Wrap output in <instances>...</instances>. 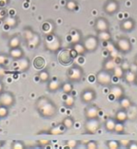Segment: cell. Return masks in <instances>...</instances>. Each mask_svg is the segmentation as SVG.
Masks as SVG:
<instances>
[{
    "mask_svg": "<svg viewBox=\"0 0 137 149\" xmlns=\"http://www.w3.org/2000/svg\"><path fill=\"white\" fill-rule=\"evenodd\" d=\"M127 113H128L129 119L135 120L137 117V106L133 104L129 109H127Z\"/></svg>",
    "mask_w": 137,
    "mask_h": 149,
    "instance_id": "d590c367",
    "label": "cell"
},
{
    "mask_svg": "<svg viewBox=\"0 0 137 149\" xmlns=\"http://www.w3.org/2000/svg\"><path fill=\"white\" fill-rule=\"evenodd\" d=\"M16 61H17V64L15 65V69L17 72H25L26 70L29 69V67L31 65V62L28 58L23 57Z\"/></svg>",
    "mask_w": 137,
    "mask_h": 149,
    "instance_id": "2e32d148",
    "label": "cell"
},
{
    "mask_svg": "<svg viewBox=\"0 0 137 149\" xmlns=\"http://www.w3.org/2000/svg\"><path fill=\"white\" fill-rule=\"evenodd\" d=\"M96 97H97L96 92L93 88H86L80 93V100L82 103L85 104L92 103L93 101L95 100Z\"/></svg>",
    "mask_w": 137,
    "mask_h": 149,
    "instance_id": "9c48e42d",
    "label": "cell"
},
{
    "mask_svg": "<svg viewBox=\"0 0 137 149\" xmlns=\"http://www.w3.org/2000/svg\"><path fill=\"white\" fill-rule=\"evenodd\" d=\"M3 22L5 25H7L10 28H15L18 24V18L14 15L8 14V16L3 20Z\"/></svg>",
    "mask_w": 137,
    "mask_h": 149,
    "instance_id": "ac0fdd59",
    "label": "cell"
},
{
    "mask_svg": "<svg viewBox=\"0 0 137 149\" xmlns=\"http://www.w3.org/2000/svg\"><path fill=\"white\" fill-rule=\"evenodd\" d=\"M124 72H125V71L122 69V67L121 66V65H115V67L114 68V70H113V72H112V73L117 78V79H122L123 78V76H124Z\"/></svg>",
    "mask_w": 137,
    "mask_h": 149,
    "instance_id": "8d00e7d4",
    "label": "cell"
},
{
    "mask_svg": "<svg viewBox=\"0 0 137 149\" xmlns=\"http://www.w3.org/2000/svg\"><path fill=\"white\" fill-rule=\"evenodd\" d=\"M94 30L98 31L109 30V22L104 17H98L94 21Z\"/></svg>",
    "mask_w": 137,
    "mask_h": 149,
    "instance_id": "4fadbf2b",
    "label": "cell"
},
{
    "mask_svg": "<svg viewBox=\"0 0 137 149\" xmlns=\"http://www.w3.org/2000/svg\"><path fill=\"white\" fill-rule=\"evenodd\" d=\"M34 107L38 113L45 119L54 118L58 113L56 104L46 96H41L38 98Z\"/></svg>",
    "mask_w": 137,
    "mask_h": 149,
    "instance_id": "6da1fadb",
    "label": "cell"
},
{
    "mask_svg": "<svg viewBox=\"0 0 137 149\" xmlns=\"http://www.w3.org/2000/svg\"><path fill=\"white\" fill-rule=\"evenodd\" d=\"M116 134H124L125 132V125L123 122H119V121H116V124H115V131Z\"/></svg>",
    "mask_w": 137,
    "mask_h": 149,
    "instance_id": "60d3db41",
    "label": "cell"
},
{
    "mask_svg": "<svg viewBox=\"0 0 137 149\" xmlns=\"http://www.w3.org/2000/svg\"><path fill=\"white\" fill-rule=\"evenodd\" d=\"M116 50H118L120 52L122 53H129L132 50V43L131 41L126 38V37H121L120 38L117 39L116 44H115Z\"/></svg>",
    "mask_w": 137,
    "mask_h": 149,
    "instance_id": "ba28073f",
    "label": "cell"
},
{
    "mask_svg": "<svg viewBox=\"0 0 137 149\" xmlns=\"http://www.w3.org/2000/svg\"><path fill=\"white\" fill-rule=\"evenodd\" d=\"M87 149H97L98 148V142L96 141H88L86 144Z\"/></svg>",
    "mask_w": 137,
    "mask_h": 149,
    "instance_id": "f6af8a7d",
    "label": "cell"
},
{
    "mask_svg": "<svg viewBox=\"0 0 137 149\" xmlns=\"http://www.w3.org/2000/svg\"><path fill=\"white\" fill-rule=\"evenodd\" d=\"M38 77L39 81L43 83L48 82L50 80V73L47 70H44V69L40 70V72L38 74Z\"/></svg>",
    "mask_w": 137,
    "mask_h": 149,
    "instance_id": "d6a6232c",
    "label": "cell"
},
{
    "mask_svg": "<svg viewBox=\"0 0 137 149\" xmlns=\"http://www.w3.org/2000/svg\"><path fill=\"white\" fill-rule=\"evenodd\" d=\"M115 65H116V63H115V59L113 58H111V57L107 58L102 63V69L112 72L114 68L115 67Z\"/></svg>",
    "mask_w": 137,
    "mask_h": 149,
    "instance_id": "44dd1931",
    "label": "cell"
},
{
    "mask_svg": "<svg viewBox=\"0 0 137 149\" xmlns=\"http://www.w3.org/2000/svg\"><path fill=\"white\" fill-rule=\"evenodd\" d=\"M121 66L122 67V69H123L125 72L130 69L129 64V62H128V61H126V60H125V61H122V63L121 64Z\"/></svg>",
    "mask_w": 137,
    "mask_h": 149,
    "instance_id": "681fc988",
    "label": "cell"
},
{
    "mask_svg": "<svg viewBox=\"0 0 137 149\" xmlns=\"http://www.w3.org/2000/svg\"><path fill=\"white\" fill-rule=\"evenodd\" d=\"M95 79H96V82L99 85H101L102 86H108L112 83L113 73L111 72H108V71H106L104 69H101V71H99L96 73Z\"/></svg>",
    "mask_w": 137,
    "mask_h": 149,
    "instance_id": "277c9868",
    "label": "cell"
},
{
    "mask_svg": "<svg viewBox=\"0 0 137 149\" xmlns=\"http://www.w3.org/2000/svg\"><path fill=\"white\" fill-rule=\"evenodd\" d=\"M62 124L66 129H71L74 126V120L72 117H66L62 120Z\"/></svg>",
    "mask_w": 137,
    "mask_h": 149,
    "instance_id": "ab89813d",
    "label": "cell"
},
{
    "mask_svg": "<svg viewBox=\"0 0 137 149\" xmlns=\"http://www.w3.org/2000/svg\"><path fill=\"white\" fill-rule=\"evenodd\" d=\"M100 40L95 35H87L83 39V45L87 50V52H94L99 47Z\"/></svg>",
    "mask_w": 137,
    "mask_h": 149,
    "instance_id": "5b68a950",
    "label": "cell"
},
{
    "mask_svg": "<svg viewBox=\"0 0 137 149\" xmlns=\"http://www.w3.org/2000/svg\"><path fill=\"white\" fill-rule=\"evenodd\" d=\"M25 148V145L24 144L23 141H15L11 143V148L13 149H24Z\"/></svg>",
    "mask_w": 137,
    "mask_h": 149,
    "instance_id": "7bdbcfd3",
    "label": "cell"
},
{
    "mask_svg": "<svg viewBox=\"0 0 137 149\" xmlns=\"http://www.w3.org/2000/svg\"><path fill=\"white\" fill-rule=\"evenodd\" d=\"M84 76V70L79 65H73L66 71L67 79L71 82H79Z\"/></svg>",
    "mask_w": 137,
    "mask_h": 149,
    "instance_id": "3957f363",
    "label": "cell"
},
{
    "mask_svg": "<svg viewBox=\"0 0 137 149\" xmlns=\"http://www.w3.org/2000/svg\"><path fill=\"white\" fill-rule=\"evenodd\" d=\"M39 43H40V37H39V35L37 32H35V34L32 37V38L30 41H28L26 43V45H27V46L29 48L33 49V48H37L38 46Z\"/></svg>",
    "mask_w": 137,
    "mask_h": 149,
    "instance_id": "4dcf8cb0",
    "label": "cell"
},
{
    "mask_svg": "<svg viewBox=\"0 0 137 149\" xmlns=\"http://www.w3.org/2000/svg\"><path fill=\"white\" fill-rule=\"evenodd\" d=\"M136 21L134 18L129 17L127 19H124L120 24V28L124 32H130L133 31L136 28Z\"/></svg>",
    "mask_w": 137,
    "mask_h": 149,
    "instance_id": "5bb4252c",
    "label": "cell"
},
{
    "mask_svg": "<svg viewBox=\"0 0 137 149\" xmlns=\"http://www.w3.org/2000/svg\"><path fill=\"white\" fill-rule=\"evenodd\" d=\"M32 65L37 70H42L45 67V59L42 56H38L33 59Z\"/></svg>",
    "mask_w": 137,
    "mask_h": 149,
    "instance_id": "484cf974",
    "label": "cell"
},
{
    "mask_svg": "<svg viewBox=\"0 0 137 149\" xmlns=\"http://www.w3.org/2000/svg\"><path fill=\"white\" fill-rule=\"evenodd\" d=\"M119 100V104H120V107H121V108H123V109H129L132 105H133V103H132V100L129 98V97H127V96H122L121 99H119L118 100Z\"/></svg>",
    "mask_w": 137,
    "mask_h": 149,
    "instance_id": "f546056e",
    "label": "cell"
},
{
    "mask_svg": "<svg viewBox=\"0 0 137 149\" xmlns=\"http://www.w3.org/2000/svg\"><path fill=\"white\" fill-rule=\"evenodd\" d=\"M135 65L137 67V55L136 56V58H135Z\"/></svg>",
    "mask_w": 137,
    "mask_h": 149,
    "instance_id": "db71d44e",
    "label": "cell"
},
{
    "mask_svg": "<svg viewBox=\"0 0 137 149\" xmlns=\"http://www.w3.org/2000/svg\"><path fill=\"white\" fill-rule=\"evenodd\" d=\"M109 93L111 95H113L116 100L121 99L122 96L125 95V90L122 86L121 85H112L109 88Z\"/></svg>",
    "mask_w": 137,
    "mask_h": 149,
    "instance_id": "9a60e30c",
    "label": "cell"
},
{
    "mask_svg": "<svg viewBox=\"0 0 137 149\" xmlns=\"http://www.w3.org/2000/svg\"><path fill=\"white\" fill-rule=\"evenodd\" d=\"M8 58H9V55H7L4 52H0V66H3L7 63Z\"/></svg>",
    "mask_w": 137,
    "mask_h": 149,
    "instance_id": "bcb514c9",
    "label": "cell"
},
{
    "mask_svg": "<svg viewBox=\"0 0 137 149\" xmlns=\"http://www.w3.org/2000/svg\"><path fill=\"white\" fill-rule=\"evenodd\" d=\"M15 104V96L10 92H2L0 93V105L10 107Z\"/></svg>",
    "mask_w": 137,
    "mask_h": 149,
    "instance_id": "8fae6325",
    "label": "cell"
},
{
    "mask_svg": "<svg viewBox=\"0 0 137 149\" xmlns=\"http://www.w3.org/2000/svg\"><path fill=\"white\" fill-rule=\"evenodd\" d=\"M61 83L59 80L58 79H50L48 81V85H47V89L49 92H56L59 89L61 88Z\"/></svg>",
    "mask_w": 137,
    "mask_h": 149,
    "instance_id": "4316f807",
    "label": "cell"
},
{
    "mask_svg": "<svg viewBox=\"0 0 137 149\" xmlns=\"http://www.w3.org/2000/svg\"><path fill=\"white\" fill-rule=\"evenodd\" d=\"M67 129L65 127V126L62 124V122L53 127H52L49 131H47L48 134H52V135H59V134H63Z\"/></svg>",
    "mask_w": 137,
    "mask_h": 149,
    "instance_id": "7402d4cb",
    "label": "cell"
},
{
    "mask_svg": "<svg viewBox=\"0 0 137 149\" xmlns=\"http://www.w3.org/2000/svg\"><path fill=\"white\" fill-rule=\"evenodd\" d=\"M127 148L129 149H137V141H130Z\"/></svg>",
    "mask_w": 137,
    "mask_h": 149,
    "instance_id": "c3c4849f",
    "label": "cell"
},
{
    "mask_svg": "<svg viewBox=\"0 0 137 149\" xmlns=\"http://www.w3.org/2000/svg\"><path fill=\"white\" fill-rule=\"evenodd\" d=\"M68 38H70V43L73 45L81 41L82 35L80 30H72V31L68 35Z\"/></svg>",
    "mask_w": 137,
    "mask_h": 149,
    "instance_id": "d6986e66",
    "label": "cell"
},
{
    "mask_svg": "<svg viewBox=\"0 0 137 149\" xmlns=\"http://www.w3.org/2000/svg\"><path fill=\"white\" fill-rule=\"evenodd\" d=\"M103 10L108 15H115L120 10V3L117 0H107L103 5Z\"/></svg>",
    "mask_w": 137,
    "mask_h": 149,
    "instance_id": "30bf717a",
    "label": "cell"
},
{
    "mask_svg": "<svg viewBox=\"0 0 137 149\" xmlns=\"http://www.w3.org/2000/svg\"><path fill=\"white\" fill-rule=\"evenodd\" d=\"M65 8L69 11H74L78 8V2L75 0H68L65 5Z\"/></svg>",
    "mask_w": 137,
    "mask_h": 149,
    "instance_id": "74e56055",
    "label": "cell"
},
{
    "mask_svg": "<svg viewBox=\"0 0 137 149\" xmlns=\"http://www.w3.org/2000/svg\"><path fill=\"white\" fill-rule=\"evenodd\" d=\"M135 84H136V86H137V77H136V83Z\"/></svg>",
    "mask_w": 137,
    "mask_h": 149,
    "instance_id": "11a10c76",
    "label": "cell"
},
{
    "mask_svg": "<svg viewBox=\"0 0 137 149\" xmlns=\"http://www.w3.org/2000/svg\"><path fill=\"white\" fill-rule=\"evenodd\" d=\"M9 57H10L14 60H17V59L24 57V53L23 49L20 47L11 48L9 51Z\"/></svg>",
    "mask_w": 137,
    "mask_h": 149,
    "instance_id": "e0dca14e",
    "label": "cell"
},
{
    "mask_svg": "<svg viewBox=\"0 0 137 149\" xmlns=\"http://www.w3.org/2000/svg\"><path fill=\"white\" fill-rule=\"evenodd\" d=\"M77 142H78V141H67L68 148H73L76 147V146H77Z\"/></svg>",
    "mask_w": 137,
    "mask_h": 149,
    "instance_id": "f907efd6",
    "label": "cell"
},
{
    "mask_svg": "<svg viewBox=\"0 0 137 149\" xmlns=\"http://www.w3.org/2000/svg\"><path fill=\"white\" fill-rule=\"evenodd\" d=\"M34 34H35V31H33V30L31 27H25L24 29V33H23V37L25 42L27 43L28 41H30L34 36Z\"/></svg>",
    "mask_w": 137,
    "mask_h": 149,
    "instance_id": "e575fe53",
    "label": "cell"
},
{
    "mask_svg": "<svg viewBox=\"0 0 137 149\" xmlns=\"http://www.w3.org/2000/svg\"><path fill=\"white\" fill-rule=\"evenodd\" d=\"M115 124H116V120L115 118H108L105 121V129L109 133H113L115 131Z\"/></svg>",
    "mask_w": 137,
    "mask_h": 149,
    "instance_id": "1f68e13d",
    "label": "cell"
},
{
    "mask_svg": "<svg viewBox=\"0 0 137 149\" xmlns=\"http://www.w3.org/2000/svg\"><path fill=\"white\" fill-rule=\"evenodd\" d=\"M115 119L116 120V121L125 123V122L129 120L127 110H126V109H123V108H121L120 110H118V111L115 113Z\"/></svg>",
    "mask_w": 137,
    "mask_h": 149,
    "instance_id": "cb8c5ba5",
    "label": "cell"
},
{
    "mask_svg": "<svg viewBox=\"0 0 137 149\" xmlns=\"http://www.w3.org/2000/svg\"><path fill=\"white\" fill-rule=\"evenodd\" d=\"M61 89L63 91V93L65 94H71V93L73 92V85L71 81H66V82H64L62 85H61Z\"/></svg>",
    "mask_w": 137,
    "mask_h": 149,
    "instance_id": "836d02e7",
    "label": "cell"
},
{
    "mask_svg": "<svg viewBox=\"0 0 137 149\" xmlns=\"http://www.w3.org/2000/svg\"><path fill=\"white\" fill-rule=\"evenodd\" d=\"M73 52L69 49H61L59 52L58 54V61L60 65L66 66L69 65L73 63Z\"/></svg>",
    "mask_w": 137,
    "mask_h": 149,
    "instance_id": "8992f818",
    "label": "cell"
},
{
    "mask_svg": "<svg viewBox=\"0 0 137 149\" xmlns=\"http://www.w3.org/2000/svg\"><path fill=\"white\" fill-rule=\"evenodd\" d=\"M9 2L10 0H0V8H5Z\"/></svg>",
    "mask_w": 137,
    "mask_h": 149,
    "instance_id": "816d5d0a",
    "label": "cell"
},
{
    "mask_svg": "<svg viewBox=\"0 0 137 149\" xmlns=\"http://www.w3.org/2000/svg\"><path fill=\"white\" fill-rule=\"evenodd\" d=\"M73 52H74L77 55L82 56V55L86 54L87 50H86L84 45L82 43L79 42V43H76V44L73 45Z\"/></svg>",
    "mask_w": 137,
    "mask_h": 149,
    "instance_id": "f1b7e54d",
    "label": "cell"
},
{
    "mask_svg": "<svg viewBox=\"0 0 137 149\" xmlns=\"http://www.w3.org/2000/svg\"><path fill=\"white\" fill-rule=\"evenodd\" d=\"M54 23L50 21V20H47V21H45L42 25H41V31L45 34V35H48V34H51L54 31Z\"/></svg>",
    "mask_w": 137,
    "mask_h": 149,
    "instance_id": "ffe728a7",
    "label": "cell"
},
{
    "mask_svg": "<svg viewBox=\"0 0 137 149\" xmlns=\"http://www.w3.org/2000/svg\"><path fill=\"white\" fill-rule=\"evenodd\" d=\"M74 103H75L74 98L71 94H66V97L64 100V105L68 108H72L74 106Z\"/></svg>",
    "mask_w": 137,
    "mask_h": 149,
    "instance_id": "f35d334b",
    "label": "cell"
},
{
    "mask_svg": "<svg viewBox=\"0 0 137 149\" xmlns=\"http://www.w3.org/2000/svg\"><path fill=\"white\" fill-rule=\"evenodd\" d=\"M137 74L132 71L131 69L126 71L124 72V76H123V79H125V81L128 83V84H135L136 83V79Z\"/></svg>",
    "mask_w": 137,
    "mask_h": 149,
    "instance_id": "603a6c76",
    "label": "cell"
},
{
    "mask_svg": "<svg viewBox=\"0 0 137 149\" xmlns=\"http://www.w3.org/2000/svg\"><path fill=\"white\" fill-rule=\"evenodd\" d=\"M8 114H9L8 107L0 105V119H3V118L7 117Z\"/></svg>",
    "mask_w": 137,
    "mask_h": 149,
    "instance_id": "ee69618b",
    "label": "cell"
},
{
    "mask_svg": "<svg viewBox=\"0 0 137 149\" xmlns=\"http://www.w3.org/2000/svg\"><path fill=\"white\" fill-rule=\"evenodd\" d=\"M97 38H99L100 41L102 42H109L112 40V33L108 31H98L97 32Z\"/></svg>",
    "mask_w": 137,
    "mask_h": 149,
    "instance_id": "d4e9b609",
    "label": "cell"
},
{
    "mask_svg": "<svg viewBox=\"0 0 137 149\" xmlns=\"http://www.w3.org/2000/svg\"><path fill=\"white\" fill-rule=\"evenodd\" d=\"M9 12L5 8H0V20H3L7 16Z\"/></svg>",
    "mask_w": 137,
    "mask_h": 149,
    "instance_id": "7dc6e473",
    "label": "cell"
},
{
    "mask_svg": "<svg viewBox=\"0 0 137 149\" xmlns=\"http://www.w3.org/2000/svg\"><path fill=\"white\" fill-rule=\"evenodd\" d=\"M101 128V120L96 119H88L84 124L85 133L87 134H95Z\"/></svg>",
    "mask_w": 137,
    "mask_h": 149,
    "instance_id": "52a82bcc",
    "label": "cell"
},
{
    "mask_svg": "<svg viewBox=\"0 0 137 149\" xmlns=\"http://www.w3.org/2000/svg\"><path fill=\"white\" fill-rule=\"evenodd\" d=\"M21 44V38L18 35H13L10 37V38L9 39L8 42V46L10 49L11 48H16V47H19Z\"/></svg>",
    "mask_w": 137,
    "mask_h": 149,
    "instance_id": "83f0119b",
    "label": "cell"
},
{
    "mask_svg": "<svg viewBox=\"0 0 137 149\" xmlns=\"http://www.w3.org/2000/svg\"><path fill=\"white\" fill-rule=\"evenodd\" d=\"M84 113H85V117H86L87 120H88V119H96V118L99 117L100 108L98 107V106L93 105V104L90 103L85 108Z\"/></svg>",
    "mask_w": 137,
    "mask_h": 149,
    "instance_id": "7c38bea8",
    "label": "cell"
},
{
    "mask_svg": "<svg viewBox=\"0 0 137 149\" xmlns=\"http://www.w3.org/2000/svg\"><path fill=\"white\" fill-rule=\"evenodd\" d=\"M61 39L59 37L55 35L53 32L51 34L46 35L45 39V46L46 50H49L50 52H55L60 50L61 47Z\"/></svg>",
    "mask_w": 137,
    "mask_h": 149,
    "instance_id": "7a4b0ae2",
    "label": "cell"
},
{
    "mask_svg": "<svg viewBox=\"0 0 137 149\" xmlns=\"http://www.w3.org/2000/svg\"><path fill=\"white\" fill-rule=\"evenodd\" d=\"M2 92H3V82L0 80V93H1Z\"/></svg>",
    "mask_w": 137,
    "mask_h": 149,
    "instance_id": "f5cc1de1",
    "label": "cell"
},
{
    "mask_svg": "<svg viewBox=\"0 0 137 149\" xmlns=\"http://www.w3.org/2000/svg\"><path fill=\"white\" fill-rule=\"evenodd\" d=\"M107 147L109 149H118L119 148H121V145L119 143V141L111 140L107 141Z\"/></svg>",
    "mask_w": 137,
    "mask_h": 149,
    "instance_id": "b9f144b4",
    "label": "cell"
}]
</instances>
